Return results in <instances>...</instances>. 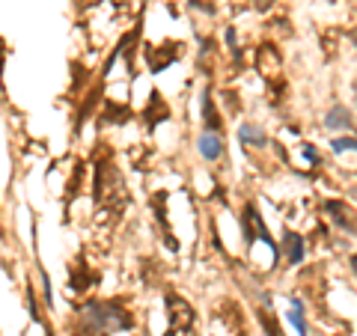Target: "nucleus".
Masks as SVG:
<instances>
[{
  "mask_svg": "<svg viewBox=\"0 0 357 336\" xmlns=\"http://www.w3.org/2000/svg\"><path fill=\"white\" fill-rule=\"evenodd\" d=\"M345 149L357 152V140H354V137H340V140H333V152H345Z\"/></svg>",
  "mask_w": 357,
  "mask_h": 336,
  "instance_id": "f8f14e48",
  "label": "nucleus"
},
{
  "mask_svg": "<svg viewBox=\"0 0 357 336\" xmlns=\"http://www.w3.org/2000/svg\"><path fill=\"white\" fill-rule=\"evenodd\" d=\"M178 54H182V45H167V51L161 54V51H149V66L155 72H161V69H167Z\"/></svg>",
  "mask_w": 357,
  "mask_h": 336,
  "instance_id": "39448f33",
  "label": "nucleus"
},
{
  "mask_svg": "<svg viewBox=\"0 0 357 336\" xmlns=\"http://www.w3.org/2000/svg\"><path fill=\"white\" fill-rule=\"evenodd\" d=\"M84 324L93 333H114L131 328V316H126L116 304H93L84 312Z\"/></svg>",
  "mask_w": 357,
  "mask_h": 336,
  "instance_id": "f257e3e1",
  "label": "nucleus"
},
{
  "mask_svg": "<svg viewBox=\"0 0 357 336\" xmlns=\"http://www.w3.org/2000/svg\"><path fill=\"white\" fill-rule=\"evenodd\" d=\"M244 223H248V241H250V244H253V235H259V238L268 244V247L277 250V247H274V238H271V235H268V229L262 227V220H259V215H256L253 206H248V211H244Z\"/></svg>",
  "mask_w": 357,
  "mask_h": 336,
  "instance_id": "20e7f679",
  "label": "nucleus"
},
{
  "mask_svg": "<svg viewBox=\"0 0 357 336\" xmlns=\"http://www.w3.org/2000/svg\"><path fill=\"white\" fill-rule=\"evenodd\" d=\"M342 125H349V110H345V107H333L331 116H328V128H342Z\"/></svg>",
  "mask_w": 357,
  "mask_h": 336,
  "instance_id": "9b49d317",
  "label": "nucleus"
},
{
  "mask_svg": "<svg viewBox=\"0 0 357 336\" xmlns=\"http://www.w3.org/2000/svg\"><path fill=\"white\" fill-rule=\"evenodd\" d=\"M286 247H289V262H301V256H304V241H301L298 238V235H292V232H289L286 235Z\"/></svg>",
  "mask_w": 357,
  "mask_h": 336,
  "instance_id": "9d476101",
  "label": "nucleus"
},
{
  "mask_svg": "<svg viewBox=\"0 0 357 336\" xmlns=\"http://www.w3.org/2000/svg\"><path fill=\"white\" fill-rule=\"evenodd\" d=\"M167 307H170V330L167 336H194V310L188 300L167 295Z\"/></svg>",
  "mask_w": 357,
  "mask_h": 336,
  "instance_id": "7ed1b4c3",
  "label": "nucleus"
},
{
  "mask_svg": "<svg viewBox=\"0 0 357 336\" xmlns=\"http://www.w3.org/2000/svg\"><path fill=\"white\" fill-rule=\"evenodd\" d=\"M238 137H241V143H253V146H262L265 143V134H262V128H256V125H241L238 128Z\"/></svg>",
  "mask_w": 357,
  "mask_h": 336,
  "instance_id": "6e6552de",
  "label": "nucleus"
},
{
  "mask_svg": "<svg viewBox=\"0 0 357 336\" xmlns=\"http://www.w3.org/2000/svg\"><path fill=\"white\" fill-rule=\"evenodd\" d=\"M289 319H292V324L298 328V336H307V319H304V307H301V300H292Z\"/></svg>",
  "mask_w": 357,
  "mask_h": 336,
  "instance_id": "1a4fd4ad",
  "label": "nucleus"
},
{
  "mask_svg": "<svg viewBox=\"0 0 357 336\" xmlns=\"http://www.w3.org/2000/svg\"><path fill=\"white\" fill-rule=\"evenodd\" d=\"M325 208H328V211H337V215H333V220H337V223H342L345 229L357 232V220H354V211H351L349 206H342V203H328Z\"/></svg>",
  "mask_w": 357,
  "mask_h": 336,
  "instance_id": "0eeeda50",
  "label": "nucleus"
},
{
  "mask_svg": "<svg viewBox=\"0 0 357 336\" xmlns=\"http://www.w3.org/2000/svg\"><path fill=\"white\" fill-rule=\"evenodd\" d=\"M98 176L107 182V188L96 182V199H98V206H107L110 211H119L122 206H126V199H128L126 197V185H122L119 173L110 164H102V167H98Z\"/></svg>",
  "mask_w": 357,
  "mask_h": 336,
  "instance_id": "f03ea898",
  "label": "nucleus"
},
{
  "mask_svg": "<svg viewBox=\"0 0 357 336\" xmlns=\"http://www.w3.org/2000/svg\"><path fill=\"white\" fill-rule=\"evenodd\" d=\"M199 152H203V158L208 161H218L223 155V146H220V137L215 131H206L203 137H199Z\"/></svg>",
  "mask_w": 357,
  "mask_h": 336,
  "instance_id": "423d86ee",
  "label": "nucleus"
}]
</instances>
